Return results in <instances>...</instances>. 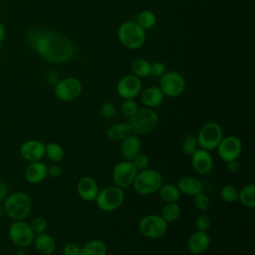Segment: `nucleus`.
<instances>
[{
  "instance_id": "nucleus-1",
  "label": "nucleus",
  "mask_w": 255,
  "mask_h": 255,
  "mask_svg": "<svg viewBox=\"0 0 255 255\" xmlns=\"http://www.w3.org/2000/svg\"><path fill=\"white\" fill-rule=\"evenodd\" d=\"M27 41L42 59L53 64L67 63L77 52V47L71 39L54 31H30Z\"/></svg>"
},
{
  "instance_id": "nucleus-2",
  "label": "nucleus",
  "mask_w": 255,
  "mask_h": 255,
  "mask_svg": "<svg viewBox=\"0 0 255 255\" xmlns=\"http://www.w3.org/2000/svg\"><path fill=\"white\" fill-rule=\"evenodd\" d=\"M33 201L24 191H16L7 195L4 202V212L12 220H24L31 213Z\"/></svg>"
},
{
  "instance_id": "nucleus-3",
  "label": "nucleus",
  "mask_w": 255,
  "mask_h": 255,
  "mask_svg": "<svg viewBox=\"0 0 255 255\" xmlns=\"http://www.w3.org/2000/svg\"><path fill=\"white\" fill-rule=\"evenodd\" d=\"M120 43L130 50L141 48L145 42V31L135 21H126L118 29Z\"/></svg>"
},
{
  "instance_id": "nucleus-4",
  "label": "nucleus",
  "mask_w": 255,
  "mask_h": 255,
  "mask_svg": "<svg viewBox=\"0 0 255 255\" xmlns=\"http://www.w3.org/2000/svg\"><path fill=\"white\" fill-rule=\"evenodd\" d=\"M162 183L163 177L159 171L153 168H145L137 171L131 186L140 195H151L158 191Z\"/></svg>"
},
{
  "instance_id": "nucleus-5",
  "label": "nucleus",
  "mask_w": 255,
  "mask_h": 255,
  "mask_svg": "<svg viewBox=\"0 0 255 255\" xmlns=\"http://www.w3.org/2000/svg\"><path fill=\"white\" fill-rule=\"evenodd\" d=\"M158 116L156 112L149 108L138 109L137 112L128 119V125L131 133L139 135L152 131L158 125Z\"/></svg>"
},
{
  "instance_id": "nucleus-6",
  "label": "nucleus",
  "mask_w": 255,
  "mask_h": 255,
  "mask_svg": "<svg viewBox=\"0 0 255 255\" xmlns=\"http://www.w3.org/2000/svg\"><path fill=\"white\" fill-rule=\"evenodd\" d=\"M97 207L104 212H112L122 206L125 201L124 189L114 185H109L99 190L97 197L95 198Z\"/></svg>"
},
{
  "instance_id": "nucleus-7",
  "label": "nucleus",
  "mask_w": 255,
  "mask_h": 255,
  "mask_svg": "<svg viewBox=\"0 0 255 255\" xmlns=\"http://www.w3.org/2000/svg\"><path fill=\"white\" fill-rule=\"evenodd\" d=\"M222 137L223 129L216 122H207L203 124L196 135L198 146L208 151L216 149Z\"/></svg>"
},
{
  "instance_id": "nucleus-8",
  "label": "nucleus",
  "mask_w": 255,
  "mask_h": 255,
  "mask_svg": "<svg viewBox=\"0 0 255 255\" xmlns=\"http://www.w3.org/2000/svg\"><path fill=\"white\" fill-rule=\"evenodd\" d=\"M167 224L159 214H147L139 219L138 230L146 238L159 239L165 235Z\"/></svg>"
},
{
  "instance_id": "nucleus-9",
  "label": "nucleus",
  "mask_w": 255,
  "mask_h": 255,
  "mask_svg": "<svg viewBox=\"0 0 255 255\" xmlns=\"http://www.w3.org/2000/svg\"><path fill=\"white\" fill-rule=\"evenodd\" d=\"M83 86L81 81L76 77H68L58 81L54 88V94L61 102L75 101L82 94Z\"/></svg>"
},
{
  "instance_id": "nucleus-10",
  "label": "nucleus",
  "mask_w": 255,
  "mask_h": 255,
  "mask_svg": "<svg viewBox=\"0 0 255 255\" xmlns=\"http://www.w3.org/2000/svg\"><path fill=\"white\" fill-rule=\"evenodd\" d=\"M137 169L131 162V160H122L115 164L112 170V178L114 184L122 189H126L132 185V182L136 176Z\"/></svg>"
},
{
  "instance_id": "nucleus-11",
  "label": "nucleus",
  "mask_w": 255,
  "mask_h": 255,
  "mask_svg": "<svg viewBox=\"0 0 255 255\" xmlns=\"http://www.w3.org/2000/svg\"><path fill=\"white\" fill-rule=\"evenodd\" d=\"M8 235L11 242L19 248H26L32 245L35 237L30 224L24 220H14L9 227Z\"/></svg>"
},
{
  "instance_id": "nucleus-12",
  "label": "nucleus",
  "mask_w": 255,
  "mask_h": 255,
  "mask_svg": "<svg viewBox=\"0 0 255 255\" xmlns=\"http://www.w3.org/2000/svg\"><path fill=\"white\" fill-rule=\"evenodd\" d=\"M185 80L178 72H165L159 80V89L164 96L175 98L180 96L185 90Z\"/></svg>"
},
{
  "instance_id": "nucleus-13",
  "label": "nucleus",
  "mask_w": 255,
  "mask_h": 255,
  "mask_svg": "<svg viewBox=\"0 0 255 255\" xmlns=\"http://www.w3.org/2000/svg\"><path fill=\"white\" fill-rule=\"evenodd\" d=\"M242 149H243L242 141L236 135L223 136L216 147L218 156L224 162L238 159L239 156L241 155Z\"/></svg>"
},
{
  "instance_id": "nucleus-14",
  "label": "nucleus",
  "mask_w": 255,
  "mask_h": 255,
  "mask_svg": "<svg viewBox=\"0 0 255 255\" xmlns=\"http://www.w3.org/2000/svg\"><path fill=\"white\" fill-rule=\"evenodd\" d=\"M141 91V82L134 75L124 76L117 85V93L125 100L134 99Z\"/></svg>"
},
{
  "instance_id": "nucleus-15",
  "label": "nucleus",
  "mask_w": 255,
  "mask_h": 255,
  "mask_svg": "<svg viewBox=\"0 0 255 255\" xmlns=\"http://www.w3.org/2000/svg\"><path fill=\"white\" fill-rule=\"evenodd\" d=\"M45 144L38 139H29L20 146V155L28 162L39 161L45 156Z\"/></svg>"
},
{
  "instance_id": "nucleus-16",
  "label": "nucleus",
  "mask_w": 255,
  "mask_h": 255,
  "mask_svg": "<svg viewBox=\"0 0 255 255\" xmlns=\"http://www.w3.org/2000/svg\"><path fill=\"white\" fill-rule=\"evenodd\" d=\"M191 157V166L199 175L208 174L213 167V158L210 151L203 148H198Z\"/></svg>"
},
{
  "instance_id": "nucleus-17",
  "label": "nucleus",
  "mask_w": 255,
  "mask_h": 255,
  "mask_svg": "<svg viewBox=\"0 0 255 255\" xmlns=\"http://www.w3.org/2000/svg\"><path fill=\"white\" fill-rule=\"evenodd\" d=\"M76 188L80 198L87 202L94 201L100 190L97 180L89 175L82 176L78 180Z\"/></svg>"
},
{
  "instance_id": "nucleus-18",
  "label": "nucleus",
  "mask_w": 255,
  "mask_h": 255,
  "mask_svg": "<svg viewBox=\"0 0 255 255\" xmlns=\"http://www.w3.org/2000/svg\"><path fill=\"white\" fill-rule=\"evenodd\" d=\"M211 243V239L207 231L196 230L187 239V249L190 253L200 255L207 251Z\"/></svg>"
},
{
  "instance_id": "nucleus-19",
  "label": "nucleus",
  "mask_w": 255,
  "mask_h": 255,
  "mask_svg": "<svg viewBox=\"0 0 255 255\" xmlns=\"http://www.w3.org/2000/svg\"><path fill=\"white\" fill-rule=\"evenodd\" d=\"M47 176V165L41 160L29 162L24 169L25 179L32 184L43 182Z\"/></svg>"
},
{
  "instance_id": "nucleus-20",
  "label": "nucleus",
  "mask_w": 255,
  "mask_h": 255,
  "mask_svg": "<svg viewBox=\"0 0 255 255\" xmlns=\"http://www.w3.org/2000/svg\"><path fill=\"white\" fill-rule=\"evenodd\" d=\"M176 186L178 187L180 193L186 196H194L203 191V183L202 181L191 175H183L178 178L176 182Z\"/></svg>"
},
{
  "instance_id": "nucleus-21",
  "label": "nucleus",
  "mask_w": 255,
  "mask_h": 255,
  "mask_svg": "<svg viewBox=\"0 0 255 255\" xmlns=\"http://www.w3.org/2000/svg\"><path fill=\"white\" fill-rule=\"evenodd\" d=\"M141 141L136 134L130 133L121 140L120 150L124 159L132 160V158L140 152Z\"/></svg>"
},
{
  "instance_id": "nucleus-22",
  "label": "nucleus",
  "mask_w": 255,
  "mask_h": 255,
  "mask_svg": "<svg viewBox=\"0 0 255 255\" xmlns=\"http://www.w3.org/2000/svg\"><path fill=\"white\" fill-rule=\"evenodd\" d=\"M33 245L36 251L42 255H51L56 250V240L49 233L43 232L36 234L34 237Z\"/></svg>"
},
{
  "instance_id": "nucleus-23",
  "label": "nucleus",
  "mask_w": 255,
  "mask_h": 255,
  "mask_svg": "<svg viewBox=\"0 0 255 255\" xmlns=\"http://www.w3.org/2000/svg\"><path fill=\"white\" fill-rule=\"evenodd\" d=\"M164 99V95L158 87H147L145 88L140 95L141 103L145 108L153 109L159 107Z\"/></svg>"
},
{
  "instance_id": "nucleus-24",
  "label": "nucleus",
  "mask_w": 255,
  "mask_h": 255,
  "mask_svg": "<svg viewBox=\"0 0 255 255\" xmlns=\"http://www.w3.org/2000/svg\"><path fill=\"white\" fill-rule=\"evenodd\" d=\"M107 244L100 239H93L81 246L80 255H107Z\"/></svg>"
},
{
  "instance_id": "nucleus-25",
  "label": "nucleus",
  "mask_w": 255,
  "mask_h": 255,
  "mask_svg": "<svg viewBox=\"0 0 255 255\" xmlns=\"http://www.w3.org/2000/svg\"><path fill=\"white\" fill-rule=\"evenodd\" d=\"M130 133L131 129L128 123H117L107 129V136L113 141H121Z\"/></svg>"
},
{
  "instance_id": "nucleus-26",
  "label": "nucleus",
  "mask_w": 255,
  "mask_h": 255,
  "mask_svg": "<svg viewBox=\"0 0 255 255\" xmlns=\"http://www.w3.org/2000/svg\"><path fill=\"white\" fill-rule=\"evenodd\" d=\"M238 201L247 208L255 207V184L247 183L238 190Z\"/></svg>"
},
{
  "instance_id": "nucleus-27",
  "label": "nucleus",
  "mask_w": 255,
  "mask_h": 255,
  "mask_svg": "<svg viewBox=\"0 0 255 255\" xmlns=\"http://www.w3.org/2000/svg\"><path fill=\"white\" fill-rule=\"evenodd\" d=\"M157 192L161 200L164 201L165 203L177 202L181 194L178 187L174 183H162Z\"/></svg>"
},
{
  "instance_id": "nucleus-28",
  "label": "nucleus",
  "mask_w": 255,
  "mask_h": 255,
  "mask_svg": "<svg viewBox=\"0 0 255 255\" xmlns=\"http://www.w3.org/2000/svg\"><path fill=\"white\" fill-rule=\"evenodd\" d=\"M180 214H181V208L179 204L177 202H169V203H165L162 206L159 215L162 217V219L165 222L170 223L177 220Z\"/></svg>"
},
{
  "instance_id": "nucleus-29",
  "label": "nucleus",
  "mask_w": 255,
  "mask_h": 255,
  "mask_svg": "<svg viewBox=\"0 0 255 255\" xmlns=\"http://www.w3.org/2000/svg\"><path fill=\"white\" fill-rule=\"evenodd\" d=\"M65 151L61 144L57 142H49L45 144V156L52 162L57 163L64 158Z\"/></svg>"
},
{
  "instance_id": "nucleus-30",
  "label": "nucleus",
  "mask_w": 255,
  "mask_h": 255,
  "mask_svg": "<svg viewBox=\"0 0 255 255\" xmlns=\"http://www.w3.org/2000/svg\"><path fill=\"white\" fill-rule=\"evenodd\" d=\"M151 64L145 59H135L130 66V70L137 78H145L150 75Z\"/></svg>"
},
{
  "instance_id": "nucleus-31",
  "label": "nucleus",
  "mask_w": 255,
  "mask_h": 255,
  "mask_svg": "<svg viewBox=\"0 0 255 255\" xmlns=\"http://www.w3.org/2000/svg\"><path fill=\"white\" fill-rule=\"evenodd\" d=\"M220 198L226 203H234L238 201V189L233 184H225L219 190Z\"/></svg>"
},
{
  "instance_id": "nucleus-32",
  "label": "nucleus",
  "mask_w": 255,
  "mask_h": 255,
  "mask_svg": "<svg viewBox=\"0 0 255 255\" xmlns=\"http://www.w3.org/2000/svg\"><path fill=\"white\" fill-rule=\"evenodd\" d=\"M136 23L141 27L143 28L144 30L145 29H150L152 28L155 23H156V16L155 14L150 11V10H143L141 11L138 15H137V20H136Z\"/></svg>"
},
{
  "instance_id": "nucleus-33",
  "label": "nucleus",
  "mask_w": 255,
  "mask_h": 255,
  "mask_svg": "<svg viewBox=\"0 0 255 255\" xmlns=\"http://www.w3.org/2000/svg\"><path fill=\"white\" fill-rule=\"evenodd\" d=\"M198 148L199 146H198L197 138L195 135L188 134L183 138L181 143V151L185 155H188V156L192 155Z\"/></svg>"
},
{
  "instance_id": "nucleus-34",
  "label": "nucleus",
  "mask_w": 255,
  "mask_h": 255,
  "mask_svg": "<svg viewBox=\"0 0 255 255\" xmlns=\"http://www.w3.org/2000/svg\"><path fill=\"white\" fill-rule=\"evenodd\" d=\"M193 204L195 208L199 211H205L208 209L210 205V199L209 197L202 191L196 195L193 196Z\"/></svg>"
},
{
  "instance_id": "nucleus-35",
  "label": "nucleus",
  "mask_w": 255,
  "mask_h": 255,
  "mask_svg": "<svg viewBox=\"0 0 255 255\" xmlns=\"http://www.w3.org/2000/svg\"><path fill=\"white\" fill-rule=\"evenodd\" d=\"M211 217L206 213H200L195 219V227L196 230L207 231L211 226Z\"/></svg>"
},
{
  "instance_id": "nucleus-36",
  "label": "nucleus",
  "mask_w": 255,
  "mask_h": 255,
  "mask_svg": "<svg viewBox=\"0 0 255 255\" xmlns=\"http://www.w3.org/2000/svg\"><path fill=\"white\" fill-rule=\"evenodd\" d=\"M137 110H138L137 105L133 101V99L125 100V102L122 105V113L128 119L131 118L137 112Z\"/></svg>"
},
{
  "instance_id": "nucleus-37",
  "label": "nucleus",
  "mask_w": 255,
  "mask_h": 255,
  "mask_svg": "<svg viewBox=\"0 0 255 255\" xmlns=\"http://www.w3.org/2000/svg\"><path fill=\"white\" fill-rule=\"evenodd\" d=\"M30 226L36 235L39 233L46 232V230L48 228V221L46 220V218H44L42 216H38L32 220Z\"/></svg>"
},
{
  "instance_id": "nucleus-38",
  "label": "nucleus",
  "mask_w": 255,
  "mask_h": 255,
  "mask_svg": "<svg viewBox=\"0 0 255 255\" xmlns=\"http://www.w3.org/2000/svg\"><path fill=\"white\" fill-rule=\"evenodd\" d=\"M116 113H117V109H116L115 105L110 102L104 103L100 108V115L102 116V118H104L106 120H110V119L114 118Z\"/></svg>"
},
{
  "instance_id": "nucleus-39",
  "label": "nucleus",
  "mask_w": 255,
  "mask_h": 255,
  "mask_svg": "<svg viewBox=\"0 0 255 255\" xmlns=\"http://www.w3.org/2000/svg\"><path fill=\"white\" fill-rule=\"evenodd\" d=\"M131 162L133 163V165L135 166V168L137 170H142V169L147 168V166L149 164V158L145 153L139 152L132 158Z\"/></svg>"
},
{
  "instance_id": "nucleus-40",
  "label": "nucleus",
  "mask_w": 255,
  "mask_h": 255,
  "mask_svg": "<svg viewBox=\"0 0 255 255\" xmlns=\"http://www.w3.org/2000/svg\"><path fill=\"white\" fill-rule=\"evenodd\" d=\"M81 247L75 242H69L63 247V255H80Z\"/></svg>"
},
{
  "instance_id": "nucleus-41",
  "label": "nucleus",
  "mask_w": 255,
  "mask_h": 255,
  "mask_svg": "<svg viewBox=\"0 0 255 255\" xmlns=\"http://www.w3.org/2000/svg\"><path fill=\"white\" fill-rule=\"evenodd\" d=\"M165 73V66L162 62H154L150 68V75L154 77H161Z\"/></svg>"
},
{
  "instance_id": "nucleus-42",
  "label": "nucleus",
  "mask_w": 255,
  "mask_h": 255,
  "mask_svg": "<svg viewBox=\"0 0 255 255\" xmlns=\"http://www.w3.org/2000/svg\"><path fill=\"white\" fill-rule=\"evenodd\" d=\"M47 173L49 176H51L53 178H58L63 174V168L61 165H59L57 163H53V164H50L49 166H47Z\"/></svg>"
},
{
  "instance_id": "nucleus-43",
  "label": "nucleus",
  "mask_w": 255,
  "mask_h": 255,
  "mask_svg": "<svg viewBox=\"0 0 255 255\" xmlns=\"http://www.w3.org/2000/svg\"><path fill=\"white\" fill-rule=\"evenodd\" d=\"M226 168H227L228 172H230L232 174L238 173L240 170V163H239L238 159H234V160L226 162Z\"/></svg>"
},
{
  "instance_id": "nucleus-44",
  "label": "nucleus",
  "mask_w": 255,
  "mask_h": 255,
  "mask_svg": "<svg viewBox=\"0 0 255 255\" xmlns=\"http://www.w3.org/2000/svg\"><path fill=\"white\" fill-rule=\"evenodd\" d=\"M8 195V187L6 183L0 180V201L4 200Z\"/></svg>"
},
{
  "instance_id": "nucleus-45",
  "label": "nucleus",
  "mask_w": 255,
  "mask_h": 255,
  "mask_svg": "<svg viewBox=\"0 0 255 255\" xmlns=\"http://www.w3.org/2000/svg\"><path fill=\"white\" fill-rule=\"evenodd\" d=\"M4 37H5V29H4V26L0 22V43L3 41Z\"/></svg>"
},
{
  "instance_id": "nucleus-46",
  "label": "nucleus",
  "mask_w": 255,
  "mask_h": 255,
  "mask_svg": "<svg viewBox=\"0 0 255 255\" xmlns=\"http://www.w3.org/2000/svg\"><path fill=\"white\" fill-rule=\"evenodd\" d=\"M16 255H26V252L23 250V248H20V249L17 251Z\"/></svg>"
},
{
  "instance_id": "nucleus-47",
  "label": "nucleus",
  "mask_w": 255,
  "mask_h": 255,
  "mask_svg": "<svg viewBox=\"0 0 255 255\" xmlns=\"http://www.w3.org/2000/svg\"><path fill=\"white\" fill-rule=\"evenodd\" d=\"M3 212H4V209H3V208L0 206V216L3 214Z\"/></svg>"
}]
</instances>
